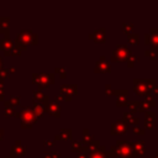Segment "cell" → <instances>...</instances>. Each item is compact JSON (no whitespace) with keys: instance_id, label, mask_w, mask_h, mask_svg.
<instances>
[{"instance_id":"45","label":"cell","mask_w":158,"mask_h":158,"mask_svg":"<svg viewBox=\"0 0 158 158\" xmlns=\"http://www.w3.org/2000/svg\"><path fill=\"white\" fill-rule=\"evenodd\" d=\"M63 100H65V98H64V95H63V94H60V93H59V94H57V95H56V98H54V101H56V102H59V101H63Z\"/></svg>"},{"instance_id":"32","label":"cell","mask_w":158,"mask_h":158,"mask_svg":"<svg viewBox=\"0 0 158 158\" xmlns=\"http://www.w3.org/2000/svg\"><path fill=\"white\" fill-rule=\"evenodd\" d=\"M7 100H9V102H10V104H11L14 107L20 106V101H21L20 95H10V98H9Z\"/></svg>"},{"instance_id":"11","label":"cell","mask_w":158,"mask_h":158,"mask_svg":"<svg viewBox=\"0 0 158 158\" xmlns=\"http://www.w3.org/2000/svg\"><path fill=\"white\" fill-rule=\"evenodd\" d=\"M32 95H33V99H32V101L33 102H38V104H42L43 106H46V105H48L51 101H49V96L47 95V94H44L42 90H40V89H33L32 90Z\"/></svg>"},{"instance_id":"41","label":"cell","mask_w":158,"mask_h":158,"mask_svg":"<svg viewBox=\"0 0 158 158\" xmlns=\"http://www.w3.org/2000/svg\"><path fill=\"white\" fill-rule=\"evenodd\" d=\"M22 49H20L19 47H16L15 44H14V49H12V52H11V56H15V57H20L21 54H22Z\"/></svg>"},{"instance_id":"40","label":"cell","mask_w":158,"mask_h":158,"mask_svg":"<svg viewBox=\"0 0 158 158\" xmlns=\"http://www.w3.org/2000/svg\"><path fill=\"white\" fill-rule=\"evenodd\" d=\"M128 94V90L127 89H116L115 90V96H127Z\"/></svg>"},{"instance_id":"25","label":"cell","mask_w":158,"mask_h":158,"mask_svg":"<svg viewBox=\"0 0 158 158\" xmlns=\"http://www.w3.org/2000/svg\"><path fill=\"white\" fill-rule=\"evenodd\" d=\"M144 56L152 60L157 59L158 58V48H154V47H149L144 51Z\"/></svg>"},{"instance_id":"21","label":"cell","mask_w":158,"mask_h":158,"mask_svg":"<svg viewBox=\"0 0 158 158\" xmlns=\"http://www.w3.org/2000/svg\"><path fill=\"white\" fill-rule=\"evenodd\" d=\"M4 116H6V117H17V111L9 102V100L4 101Z\"/></svg>"},{"instance_id":"29","label":"cell","mask_w":158,"mask_h":158,"mask_svg":"<svg viewBox=\"0 0 158 158\" xmlns=\"http://www.w3.org/2000/svg\"><path fill=\"white\" fill-rule=\"evenodd\" d=\"M32 107H33V111L37 115V117H41L44 114V111H46V107L42 104H38V102H33V106Z\"/></svg>"},{"instance_id":"20","label":"cell","mask_w":158,"mask_h":158,"mask_svg":"<svg viewBox=\"0 0 158 158\" xmlns=\"http://www.w3.org/2000/svg\"><path fill=\"white\" fill-rule=\"evenodd\" d=\"M70 151L73 152V153H77V154H79V153H89V149H88V147L86 146H84L81 142H79V141H72V144H70Z\"/></svg>"},{"instance_id":"26","label":"cell","mask_w":158,"mask_h":158,"mask_svg":"<svg viewBox=\"0 0 158 158\" xmlns=\"http://www.w3.org/2000/svg\"><path fill=\"white\" fill-rule=\"evenodd\" d=\"M133 28H135V25H133L132 22H130V21L122 22V25H121V30H122V32L126 33V35L132 33V32H133Z\"/></svg>"},{"instance_id":"14","label":"cell","mask_w":158,"mask_h":158,"mask_svg":"<svg viewBox=\"0 0 158 158\" xmlns=\"http://www.w3.org/2000/svg\"><path fill=\"white\" fill-rule=\"evenodd\" d=\"M157 105V101H156V99H154V96L153 95H151V96H148V98H146L144 100H142L141 101V105H139V112H147L148 111V109H152V107H154Z\"/></svg>"},{"instance_id":"27","label":"cell","mask_w":158,"mask_h":158,"mask_svg":"<svg viewBox=\"0 0 158 158\" xmlns=\"http://www.w3.org/2000/svg\"><path fill=\"white\" fill-rule=\"evenodd\" d=\"M139 105H141V101H138V100H131V101H128L127 109H128L130 112L133 114V112H136V111L139 110Z\"/></svg>"},{"instance_id":"8","label":"cell","mask_w":158,"mask_h":158,"mask_svg":"<svg viewBox=\"0 0 158 158\" xmlns=\"http://www.w3.org/2000/svg\"><path fill=\"white\" fill-rule=\"evenodd\" d=\"M14 44L15 43L12 42L10 35H4L0 38V48H1L2 53H4V56H6V57L11 56V52L14 49Z\"/></svg>"},{"instance_id":"7","label":"cell","mask_w":158,"mask_h":158,"mask_svg":"<svg viewBox=\"0 0 158 158\" xmlns=\"http://www.w3.org/2000/svg\"><path fill=\"white\" fill-rule=\"evenodd\" d=\"M59 93L64 95L65 101H70L74 95H78V85L77 84H62Z\"/></svg>"},{"instance_id":"39","label":"cell","mask_w":158,"mask_h":158,"mask_svg":"<svg viewBox=\"0 0 158 158\" xmlns=\"http://www.w3.org/2000/svg\"><path fill=\"white\" fill-rule=\"evenodd\" d=\"M133 132L136 133V135H138V136H144V133H146V128H142V127H139V126H133Z\"/></svg>"},{"instance_id":"17","label":"cell","mask_w":158,"mask_h":158,"mask_svg":"<svg viewBox=\"0 0 158 158\" xmlns=\"http://www.w3.org/2000/svg\"><path fill=\"white\" fill-rule=\"evenodd\" d=\"M11 152L16 156V157H25L27 154V146H22L20 139L15 141V144L11 148Z\"/></svg>"},{"instance_id":"6","label":"cell","mask_w":158,"mask_h":158,"mask_svg":"<svg viewBox=\"0 0 158 158\" xmlns=\"http://www.w3.org/2000/svg\"><path fill=\"white\" fill-rule=\"evenodd\" d=\"M117 157L120 158H135V153L132 149V142L128 139H117L116 141Z\"/></svg>"},{"instance_id":"33","label":"cell","mask_w":158,"mask_h":158,"mask_svg":"<svg viewBox=\"0 0 158 158\" xmlns=\"http://www.w3.org/2000/svg\"><path fill=\"white\" fill-rule=\"evenodd\" d=\"M10 25V17L9 16H0V28H10L9 27Z\"/></svg>"},{"instance_id":"5","label":"cell","mask_w":158,"mask_h":158,"mask_svg":"<svg viewBox=\"0 0 158 158\" xmlns=\"http://www.w3.org/2000/svg\"><path fill=\"white\" fill-rule=\"evenodd\" d=\"M131 49L128 48L127 44L125 43H118L116 46V48L112 51L111 53V60L112 62H117V63H122V62H127L130 56H131Z\"/></svg>"},{"instance_id":"47","label":"cell","mask_w":158,"mask_h":158,"mask_svg":"<svg viewBox=\"0 0 158 158\" xmlns=\"http://www.w3.org/2000/svg\"><path fill=\"white\" fill-rule=\"evenodd\" d=\"M152 93H153V94H156V95H158V84H156V85L153 86V89H152Z\"/></svg>"},{"instance_id":"3","label":"cell","mask_w":158,"mask_h":158,"mask_svg":"<svg viewBox=\"0 0 158 158\" xmlns=\"http://www.w3.org/2000/svg\"><path fill=\"white\" fill-rule=\"evenodd\" d=\"M37 43H38V35L30 30L20 31L15 40V46L22 51H25L30 44H37Z\"/></svg>"},{"instance_id":"49","label":"cell","mask_w":158,"mask_h":158,"mask_svg":"<svg viewBox=\"0 0 158 158\" xmlns=\"http://www.w3.org/2000/svg\"><path fill=\"white\" fill-rule=\"evenodd\" d=\"M7 69H9V73H15L16 72V68L15 67H9Z\"/></svg>"},{"instance_id":"38","label":"cell","mask_w":158,"mask_h":158,"mask_svg":"<svg viewBox=\"0 0 158 158\" xmlns=\"http://www.w3.org/2000/svg\"><path fill=\"white\" fill-rule=\"evenodd\" d=\"M105 94L107 96H111V95H115V89H112L111 84H105Z\"/></svg>"},{"instance_id":"28","label":"cell","mask_w":158,"mask_h":158,"mask_svg":"<svg viewBox=\"0 0 158 158\" xmlns=\"http://www.w3.org/2000/svg\"><path fill=\"white\" fill-rule=\"evenodd\" d=\"M127 41L130 44H138L139 43V33L137 32H132L130 35H127Z\"/></svg>"},{"instance_id":"31","label":"cell","mask_w":158,"mask_h":158,"mask_svg":"<svg viewBox=\"0 0 158 158\" xmlns=\"http://www.w3.org/2000/svg\"><path fill=\"white\" fill-rule=\"evenodd\" d=\"M43 158H60V153L58 151H46L43 153Z\"/></svg>"},{"instance_id":"36","label":"cell","mask_w":158,"mask_h":158,"mask_svg":"<svg viewBox=\"0 0 158 158\" xmlns=\"http://www.w3.org/2000/svg\"><path fill=\"white\" fill-rule=\"evenodd\" d=\"M54 72L58 73L62 79H65V77H67V68L65 67H56L54 68Z\"/></svg>"},{"instance_id":"22","label":"cell","mask_w":158,"mask_h":158,"mask_svg":"<svg viewBox=\"0 0 158 158\" xmlns=\"http://www.w3.org/2000/svg\"><path fill=\"white\" fill-rule=\"evenodd\" d=\"M122 120L126 121L128 125H135V126H138V125H139V118L136 117V116H133V114L130 112V111H125V112H123Z\"/></svg>"},{"instance_id":"15","label":"cell","mask_w":158,"mask_h":158,"mask_svg":"<svg viewBox=\"0 0 158 158\" xmlns=\"http://www.w3.org/2000/svg\"><path fill=\"white\" fill-rule=\"evenodd\" d=\"M132 149L136 157H142L146 152V141L144 139H138L132 142Z\"/></svg>"},{"instance_id":"1","label":"cell","mask_w":158,"mask_h":158,"mask_svg":"<svg viewBox=\"0 0 158 158\" xmlns=\"http://www.w3.org/2000/svg\"><path fill=\"white\" fill-rule=\"evenodd\" d=\"M156 85L154 78H135L133 79V91L137 95H144L146 98L153 95L152 89Z\"/></svg>"},{"instance_id":"50","label":"cell","mask_w":158,"mask_h":158,"mask_svg":"<svg viewBox=\"0 0 158 158\" xmlns=\"http://www.w3.org/2000/svg\"><path fill=\"white\" fill-rule=\"evenodd\" d=\"M2 138H4V130H0V142L2 141Z\"/></svg>"},{"instance_id":"24","label":"cell","mask_w":158,"mask_h":158,"mask_svg":"<svg viewBox=\"0 0 158 158\" xmlns=\"http://www.w3.org/2000/svg\"><path fill=\"white\" fill-rule=\"evenodd\" d=\"M149 33L152 35V41H151V46L149 47L158 48V27H152Z\"/></svg>"},{"instance_id":"46","label":"cell","mask_w":158,"mask_h":158,"mask_svg":"<svg viewBox=\"0 0 158 158\" xmlns=\"http://www.w3.org/2000/svg\"><path fill=\"white\" fill-rule=\"evenodd\" d=\"M77 158H89V156H88V153H79V154H77Z\"/></svg>"},{"instance_id":"35","label":"cell","mask_w":158,"mask_h":158,"mask_svg":"<svg viewBox=\"0 0 158 158\" xmlns=\"http://www.w3.org/2000/svg\"><path fill=\"white\" fill-rule=\"evenodd\" d=\"M100 146H101V144H100V141H99L98 138H95L94 141L90 142V144L88 146V149H89V152H93V151H96Z\"/></svg>"},{"instance_id":"19","label":"cell","mask_w":158,"mask_h":158,"mask_svg":"<svg viewBox=\"0 0 158 158\" xmlns=\"http://www.w3.org/2000/svg\"><path fill=\"white\" fill-rule=\"evenodd\" d=\"M72 133H73V131H72L70 128H62L58 133L54 135V141H62V139L73 141V138H72Z\"/></svg>"},{"instance_id":"42","label":"cell","mask_w":158,"mask_h":158,"mask_svg":"<svg viewBox=\"0 0 158 158\" xmlns=\"http://www.w3.org/2000/svg\"><path fill=\"white\" fill-rule=\"evenodd\" d=\"M5 88H4V81H0V101H5Z\"/></svg>"},{"instance_id":"30","label":"cell","mask_w":158,"mask_h":158,"mask_svg":"<svg viewBox=\"0 0 158 158\" xmlns=\"http://www.w3.org/2000/svg\"><path fill=\"white\" fill-rule=\"evenodd\" d=\"M128 105V100L126 96H117L116 98V106L117 107H126Z\"/></svg>"},{"instance_id":"48","label":"cell","mask_w":158,"mask_h":158,"mask_svg":"<svg viewBox=\"0 0 158 158\" xmlns=\"http://www.w3.org/2000/svg\"><path fill=\"white\" fill-rule=\"evenodd\" d=\"M4 158H16V156L10 151V153H9V156H6V157H4Z\"/></svg>"},{"instance_id":"52","label":"cell","mask_w":158,"mask_h":158,"mask_svg":"<svg viewBox=\"0 0 158 158\" xmlns=\"http://www.w3.org/2000/svg\"><path fill=\"white\" fill-rule=\"evenodd\" d=\"M149 158H158V151H156L154 156H152V157H149Z\"/></svg>"},{"instance_id":"12","label":"cell","mask_w":158,"mask_h":158,"mask_svg":"<svg viewBox=\"0 0 158 158\" xmlns=\"http://www.w3.org/2000/svg\"><path fill=\"white\" fill-rule=\"evenodd\" d=\"M157 126V114L154 111L148 110L144 112V128L153 130Z\"/></svg>"},{"instance_id":"53","label":"cell","mask_w":158,"mask_h":158,"mask_svg":"<svg viewBox=\"0 0 158 158\" xmlns=\"http://www.w3.org/2000/svg\"><path fill=\"white\" fill-rule=\"evenodd\" d=\"M65 158H73V157H70V156H68V157H65Z\"/></svg>"},{"instance_id":"51","label":"cell","mask_w":158,"mask_h":158,"mask_svg":"<svg viewBox=\"0 0 158 158\" xmlns=\"http://www.w3.org/2000/svg\"><path fill=\"white\" fill-rule=\"evenodd\" d=\"M2 60H4V57H2V54H0V68L4 67V65H2Z\"/></svg>"},{"instance_id":"9","label":"cell","mask_w":158,"mask_h":158,"mask_svg":"<svg viewBox=\"0 0 158 158\" xmlns=\"http://www.w3.org/2000/svg\"><path fill=\"white\" fill-rule=\"evenodd\" d=\"M128 130V123L126 121H123L122 118L121 120H117L115 122L111 123V130H110V133L111 135H123L126 133Z\"/></svg>"},{"instance_id":"34","label":"cell","mask_w":158,"mask_h":158,"mask_svg":"<svg viewBox=\"0 0 158 158\" xmlns=\"http://www.w3.org/2000/svg\"><path fill=\"white\" fill-rule=\"evenodd\" d=\"M138 60H139V56H138V54H131L130 58H128V60L126 62V63H127V67H130V68L133 67Z\"/></svg>"},{"instance_id":"16","label":"cell","mask_w":158,"mask_h":158,"mask_svg":"<svg viewBox=\"0 0 158 158\" xmlns=\"http://www.w3.org/2000/svg\"><path fill=\"white\" fill-rule=\"evenodd\" d=\"M44 107H46V112H48L51 116H53V117H56V118L60 117V105H59L58 102L51 101V102H49L48 105H46Z\"/></svg>"},{"instance_id":"13","label":"cell","mask_w":158,"mask_h":158,"mask_svg":"<svg viewBox=\"0 0 158 158\" xmlns=\"http://www.w3.org/2000/svg\"><path fill=\"white\" fill-rule=\"evenodd\" d=\"M88 37L90 40H94V42H96V43H105V41H106V28L100 27L99 30H96L94 32H90L88 35Z\"/></svg>"},{"instance_id":"10","label":"cell","mask_w":158,"mask_h":158,"mask_svg":"<svg viewBox=\"0 0 158 158\" xmlns=\"http://www.w3.org/2000/svg\"><path fill=\"white\" fill-rule=\"evenodd\" d=\"M94 72L95 73H110L111 72V64L106 60L105 56H100L98 62L94 65Z\"/></svg>"},{"instance_id":"23","label":"cell","mask_w":158,"mask_h":158,"mask_svg":"<svg viewBox=\"0 0 158 158\" xmlns=\"http://www.w3.org/2000/svg\"><path fill=\"white\" fill-rule=\"evenodd\" d=\"M81 133H83V139H81V143H83L84 146H86V147H88V146L90 144V142L95 139V137H94V136H91V135H90V132H89L86 128H83Z\"/></svg>"},{"instance_id":"18","label":"cell","mask_w":158,"mask_h":158,"mask_svg":"<svg viewBox=\"0 0 158 158\" xmlns=\"http://www.w3.org/2000/svg\"><path fill=\"white\" fill-rule=\"evenodd\" d=\"M88 156H89V158H110L109 151H106V147L105 146H100L96 151L89 152Z\"/></svg>"},{"instance_id":"43","label":"cell","mask_w":158,"mask_h":158,"mask_svg":"<svg viewBox=\"0 0 158 158\" xmlns=\"http://www.w3.org/2000/svg\"><path fill=\"white\" fill-rule=\"evenodd\" d=\"M43 146L44 147H53L54 144H56V141L53 139V141H49V139H43Z\"/></svg>"},{"instance_id":"44","label":"cell","mask_w":158,"mask_h":158,"mask_svg":"<svg viewBox=\"0 0 158 158\" xmlns=\"http://www.w3.org/2000/svg\"><path fill=\"white\" fill-rule=\"evenodd\" d=\"M151 41H152V35L148 32V33H144V43L151 46Z\"/></svg>"},{"instance_id":"2","label":"cell","mask_w":158,"mask_h":158,"mask_svg":"<svg viewBox=\"0 0 158 158\" xmlns=\"http://www.w3.org/2000/svg\"><path fill=\"white\" fill-rule=\"evenodd\" d=\"M17 117L21 118V128L22 130H31L32 126L38 121V117L35 114L32 106H22L17 111Z\"/></svg>"},{"instance_id":"37","label":"cell","mask_w":158,"mask_h":158,"mask_svg":"<svg viewBox=\"0 0 158 158\" xmlns=\"http://www.w3.org/2000/svg\"><path fill=\"white\" fill-rule=\"evenodd\" d=\"M9 75H10L9 69L5 68V67H1V68H0V81H4L5 79H7Z\"/></svg>"},{"instance_id":"4","label":"cell","mask_w":158,"mask_h":158,"mask_svg":"<svg viewBox=\"0 0 158 158\" xmlns=\"http://www.w3.org/2000/svg\"><path fill=\"white\" fill-rule=\"evenodd\" d=\"M56 81L54 73H32V83L38 86L40 90L49 88Z\"/></svg>"}]
</instances>
